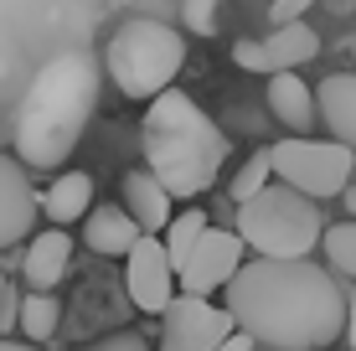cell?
I'll return each instance as SVG.
<instances>
[{"mask_svg":"<svg viewBox=\"0 0 356 351\" xmlns=\"http://www.w3.org/2000/svg\"><path fill=\"white\" fill-rule=\"evenodd\" d=\"M253 346H259V341H253L248 331H232V336H227V341L217 346V351H253Z\"/></svg>","mask_w":356,"mask_h":351,"instance_id":"26","label":"cell"},{"mask_svg":"<svg viewBox=\"0 0 356 351\" xmlns=\"http://www.w3.org/2000/svg\"><path fill=\"white\" fill-rule=\"evenodd\" d=\"M6 72H10V57H6V52H0V78H6Z\"/></svg>","mask_w":356,"mask_h":351,"instance_id":"29","label":"cell"},{"mask_svg":"<svg viewBox=\"0 0 356 351\" xmlns=\"http://www.w3.org/2000/svg\"><path fill=\"white\" fill-rule=\"evenodd\" d=\"M0 351H42L36 341H0Z\"/></svg>","mask_w":356,"mask_h":351,"instance_id":"28","label":"cell"},{"mask_svg":"<svg viewBox=\"0 0 356 351\" xmlns=\"http://www.w3.org/2000/svg\"><path fill=\"white\" fill-rule=\"evenodd\" d=\"M243 238L227 233V227H207L202 243H191L186 259H176V284L181 295H212V289H227L243 269Z\"/></svg>","mask_w":356,"mask_h":351,"instance_id":"8","label":"cell"},{"mask_svg":"<svg viewBox=\"0 0 356 351\" xmlns=\"http://www.w3.org/2000/svg\"><path fill=\"white\" fill-rule=\"evenodd\" d=\"M42 212L52 217L57 227H67V222H78V217H88V212H93V176H88V171H63L52 186H47Z\"/></svg>","mask_w":356,"mask_h":351,"instance_id":"18","label":"cell"},{"mask_svg":"<svg viewBox=\"0 0 356 351\" xmlns=\"http://www.w3.org/2000/svg\"><path fill=\"white\" fill-rule=\"evenodd\" d=\"M72 263V238L63 227H47V233H36L26 243V259H21V274H26L31 295H52V284H63Z\"/></svg>","mask_w":356,"mask_h":351,"instance_id":"14","label":"cell"},{"mask_svg":"<svg viewBox=\"0 0 356 351\" xmlns=\"http://www.w3.org/2000/svg\"><path fill=\"white\" fill-rule=\"evenodd\" d=\"M186 67V36L155 16H129L104 42V72L124 99H161Z\"/></svg>","mask_w":356,"mask_h":351,"instance_id":"4","label":"cell"},{"mask_svg":"<svg viewBox=\"0 0 356 351\" xmlns=\"http://www.w3.org/2000/svg\"><path fill=\"white\" fill-rule=\"evenodd\" d=\"M170 202H176V197H170V191H165L150 171H129V176H124V212L134 217V222H140V233H145V238H161L165 227L176 222Z\"/></svg>","mask_w":356,"mask_h":351,"instance_id":"15","label":"cell"},{"mask_svg":"<svg viewBox=\"0 0 356 351\" xmlns=\"http://www.w3.org/2000/svg\"><path fill=\"white\" fill-rule=\"evenodd\" d=\"M93 31L88 0H0V52L16 57H57L83 47Z\"/></svg>","mask_w":356,"mask_h":351,"instance_id":"6","label":"cell"},{"mask_svg":"<svg viewBox=\"0 0 356 351\" xmlns=\"http://www.w3.org/2000/svg\"><path fill=\"white\" fill-rule=\"evenodd\" d=\"M57 325H63V305L52 295H31L26 289V300H21V336L42 346V341L57 336Z\"/></svg>","mask_w":356,"mask_h":351,"instance_id":"19","label":"cell"},{"mask_svg":"<svg viewBox=\"0 0 356 351\" xmlns=\"http://www.w3.org/2000/svg\"><path fill=\"white\" fill-rule=\"evenodd\" d=\"M238 238L259 259H310V248H321L325 238V222L310 197L274 181L268 191L238 207Z\"/></svg>","mask_w":356,"mask_h":351,"instance_id":"5","label":"cell"},{"mask_svg":"<svg viewBox=\"0 0 356 351\" xmlns=\"http://www.w3.org/2000/svg\"><path fill=\"white\" fill-rule=\"evenodd\" d=\"M0 305H6V279H0Z\"/></svg>","mask_w":356,"mask_h":351,"instance_id":"31","label":"cell"},{"mask_svg":"<svg viewBox=\"0 0 356 351\" xmlns=\"http://www.w3.org/2000/svg\"><path fill=\"white\" fill-rule=\"evenodd\" d=\"M217 6L222 0H181V26L191 36H212L217 31Z\"/></svg>","mask_w":356,"mask_h":351,"instance_id":"23","label":"cell"},{"mask_svg":"<svg viewBox=\"0 0 356 351\" xmlns=\"http://www.w3.org/2000/svg\"><path fill=\"white\" fill-rule=\"evenodd\" d=\"M140 238H145L140 222H134L124 207H93L83 217V243L93 253H104V259H129Z\"/></svg>","mask_w":356,"mask_h":351,"instance_id":"17","label":"cell"},{"mask_svg":"<svg viewBox=\"0 0 356 351\" xmlns=\"http://www.w3.org/2000/svg\"><path fill=\"white\" fill-rule=\"evenodd\" d=\"M227 316L259 346L321 351L346 336V295L310 259H253L227 289Z\"/></svg>","mask_w":356,"mask_h":351,"instance_id":"1","label":"cell"},{"mask_svg":"<svg viewBox=\"0 0 356 351\" xmlns=\"http://www.w3.org/2000/svg\"><path fill=\"white\" fill-rule=\"evenodd\" d=\"M321 248H325V263H330V269H336V274H351V279H356V222L325 227Z\"/></svg>","mask_w":356,"mask_h":351,"instance_id":"21","label":"cell"},{"mask_svg":"<svg viewBox=\"0 0 356 351\" xmlns=\"http://www.w3.org/2000/svg\"><path fill=\"white\" fill-rule=\"evenodd\" d=\"M268 114H274L289 135H310V129L321 124L315 88L300 78V72H274V78H268Z\"/></svg>","mask_w":356,"mask_h":351,"instance_id":"13","label":"cell"},{"mask_svg":"<svg viewBox=\"0 0 356 351\" xmlns=\"http://www.w3.org/2000/svg\"><path fill=\"white\" fill-rule=\"evenodd\" d=\"M238 331L227 305H212L202 295H176L161 316V351H217Z\"/></svg>","mask_w":356,"mask_h":351,"instance_id":"9","label":"cell"},{"mask_svg":"<svg viewBox=\"0 0 356 351\" xmlns=\"http://www.w3.org/2000/svg\"><path fill=\"white\" fill-rule=\"evenodd\" d=\"M36 191L26 181V165L10 161V155H0V248L10 243H26L31 227H36Z\"/></svg>","mask_w":356,"mask_h":351,"instance_id":"12","label":"cell"},{"mask_svg":"<svg viewBox=\"0 0 356 351\" xmlns=\"http://www.w3.org/2000/svg\"><path fill=\"white\" fill-rule=\"evenodd\" d=\"M310 6L315 0H274V6H268V21H274V26H294V21H305Z\"/></svg>","mask_w":356,"mask_h":351,"instance_id":"24","label":"cell"},{"mask_svg":"<svg viewBox=\"0 0 356 351\" xmlns=\"http://www.w3.org/2000/svg\"><path fill=\"white\" fill-rule=\"evenodd\" d=\"M83 351H150V346H145L134 331H119V336H104V341H93V346H83Z\"/></svg>","mask_w":356,"mask_h":351,"instance_id":"25","label":"cell"},{"mask_svg":"<svg viewBox=\"0 0 356 351\" xmlns=\"http://www.w3.org/2000/svg\"><path fill=\"white\" fill-rule=\"evenodd\" d=\"M268 186H274V155L259 150V155H248V161L238 165V176H232V202L243 207V202H253Z\"/></svg>","mask_w":356,"mask_h":351,"instance_id":"20","label":"cell"},{"mask_svg":"<svg viewBox=\"0 0 356 351\" xmlns=\"http://www.w3.org/2000/svg\"><path fill=\"white\" fill-rule=\"evenodd\" d=\"M207 227H212V222H207V212H202V207L181 212L176 222L165 227V248H170V263H176V259H186V253H191V243H202V233H207Z\"/></svg>","mask_w":356,"mask_h":351,"instance_id":"22","label":"cell"},{"mask_svg":"<svg viewBox=\"0 0 356 351\" xmlns=\"http://www.w3.org/2000/svg\"><path fill=\"white\" fill-rule=\"evenodd\" d=\"M315 104H321V124L330 129V140L356 155V72H330L315 88Z\"/></svg>","mask_w":356,"mask_h":351,"instance_id":"16","label":"cell"},{"mask_svg":"<svg viewBox=\"0 0 356 351\" xmlns=\"http://www.w3.org/2000/svg\"><path fill=\"white\" fill-rule=\"evenodd\" d=\"M98 72L88 47H72L57 52L36 67V78L21 93L16 108V161L36 165V171H52L78 150L83 129H88L93 108H98Z\"/></svg>","mask_w":356,"mask_h":351,"instance_id":"2","label":"cell"},{"mask_svg":"<svg viewBox=\"0 0 356 351\" xmlns=\"http://www.w3.org/2000/svg\"><path fill=\"white\" fill-rule=\"evenodd\" d=\"M227 165V135L191 93L170 88L145 108V171L170 197H202Z\"/></svg>","mask_w":356,"mask_h":351,"instance_id":"3","label":"cell"},{"mask_svg":"<svg viewBox=\"0 0 356 351\" xmlns=\"http://www.w3.org/2000/svg\"><path fill=\"white\" fill-rule=\"evenodd\" d=\"M274 155V181L310 202H325V197H346L351 186V171H356V155L336 140H310V135H289L279 145H268Z\"/></svg>","mask_w":356,"mask_h":351,"instance_id":"7","label":"cell"},{"mask_svg":"<svg viewBox=\"0 0 356 351\" xmlns=\"http://www.w3.org/2000/svg\"><path fill=\"white\" fill-rule=\"evenodd\" d=\"M321 57V31L310 21H294V26H274L264 42H232V63L243 72H300L305 63Z\"/></svg>","mask_w":356,"mask_h":351,"instance_id":"10","label":"cell"},{"mask_svg":"<svg viewBox=\"0 0 356 351\" xmlns=\"http://www.w3.org/2000/svg\"><path fill=\"white\" fill-rule=\"evenodd\" d=\"M124 284H129V300L145 316H165L170 300L181 295L165 238H140V243H134V253L124 259Z\"/></svg>","mask_w":356,"mask_h":351,"instance_id":"11","label":"cell"},{"mask_svg":"<svg viewBox=\"0 0 356 351\" xmlns=\"http://www.w3.org/2000/svg\"><path fill=\"white\" fill-rule=\"evenodd\" d=\"M346 341L356 351V289H351V300H346Z\"/></svg>","mask_w":356,"mask_h":351,"instance_id":"27","label":"cell"},{"mask_svg":"<svg viewBox=\"0 0 356 351\" xmlns=\"http://www.w3.org/2000/svg\"><path fill=\"white\" fill-rule=\"evenodd\" d=\"M346 207H351V212H356V191H351V186H346Z\"/></svg>","mask_w":356,"mask_h":351,"instance_id":"30","label":"cell"}]
</instances>
